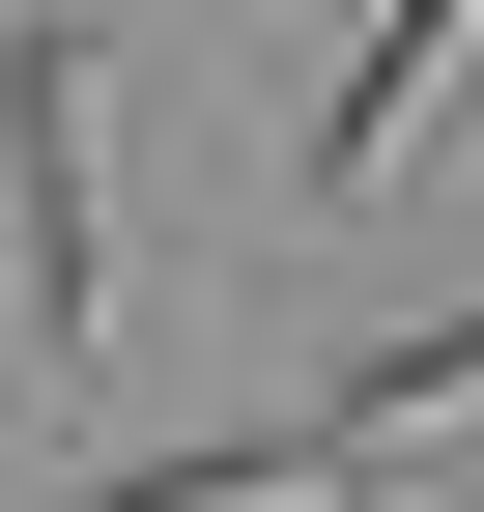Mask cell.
Listing matches in <instances>:
<instances>
[{
	"instance_id": "obj_1",
	"label": "cell",
	"mask_w": 484,
	"mask_h": 512,
	"mask_svg": "<svg viewBox=\"0 0 484 512\" xmlns=\"http://www.w3.org/2000/svg\"><path fill=\"white\" fill-rule=\"evenodd\" d=\"M0 285H29L57 370L114 342V29H86V0L0 29Z\"/></svg>"
},
{
	"instance_id": "obj_2",
	"label": "cell",
	"mask_w": 484,
	"mask_h": 512,
	"mask_svg": "<svg viewBox=\"0 0 484 512\" xmlns=\"http://www.w3.org/2000/svg\"><path fill=\"white\" fill-rule=\"evenodd\" d=\"M456 114H484V0H371V29H342V86H314V200H399Z\"/></svg>"
},
{
	"instance_id": "obj_3",
	"label": "cell",
	"mask_w": 484,
	"mask_h": 512,
	"mask_svg": "<svg viewBox=\"0 0 484 512\" xmlns=\"http://www.w3.org/2000/svg\"><path fill=\"white\" fill-rule=\"evenodd\" d=\"M86 512H399V456H342V427H257V456H143Z\"/></svg>"
},
{
	"instance_id": "obj_4",
	"label": "cell",
	"mask_w": 484,
	"mask_h": 512,
	"mask_svg": "<svg viewBox=\"0 0 484 512\" xmlns=\"http://www.w3.org/2000/svg\"><path fill=\"white\" fill-rule=\"evenodd\" d=\"M428 427H484V313H428L399 370H342V456H399V484H428Z\"/></svg>"
}]
</instances>
